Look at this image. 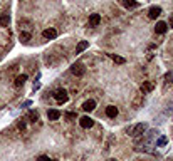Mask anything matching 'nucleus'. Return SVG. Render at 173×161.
<instances>
[{"label":"nucleus","instance_id":"nucleus-1","mask_svg":"<svg viewBox=\"0 0 173 161\" xmlns=\"http://www.w3.org/2000/svg\"><path fill=\"white\" fill-rule=\"evenodd\" d=\"M146 124L145 123H140V124H136V126H133L131 129H129V134L133 136V138H140V136H143V133L146 131Z\"/></svg>","mask_w":173,"mask_h":161},{"label":"nucleus","instance_id":"nucleus-2","mask_svg":"<svg viewBox=\"0 0 173 161\" xmlns=\"http://www.w3.org/2000/svg\"><path fill=\"white\" fill-rule=\"evenodd\" d=\"M71 72H73L74 76H77V77L84 76V74H86V67H84V64H81V62L73 64V66H71Z\"/></svg>","mask_w":173,"mask_h":161},{"label":"nucleus","instance_id":"nucleus-3","mask_svg":"<svg viewBox=\"0 0 173 161\" xmlns=\"http://www.w3.org/2000/svg\"><path fill=\"white\" fill-rule=\"evenodd\" d=\"M54 99H56L57 102H67V99H69V94H67L66 89H57V91L54 92Z\"/></svg>","mask_w":173,"mask_h":161},{"label":"nucleus","instance_id":"nucleus-4","mask_svg":"<svg viewBox=\"0 0 173 161\" xmlns=\"http://www.w3.org/2000/svg\"><path fill=\"white\" fill-rule=\"evenodd\" d=\"M79 124H81V128H84V129H89V128L94 126V121L89 116H82L81 119H79Z\"/></svg>","mask_w":173,"mask_h":161},{"label":"nucleus","instance_id":"nucleus-5","mask_svg":"<svg viewBox=\"0 0 173 161\" xmlns=\"http://www.w3.org/2000/svg\"><path fill=\"white\" fill-rule=\"evenodd\" d=\"M42 35H44L45 39H56L57 37V30L54 27H49V29H45V30L42 32Z\"/></svg>","mask_w":173,"mask_h":161},{"label":"nucleus","instance_id":"nucleus-6","mask_svg":"<svg viewBox=\"0 0 173 161\" xmlns=\"http://www.w3.org/2000/svg\"><path fill=\"white\" fill-rule=\"evenodd\" d=\"M61 116H62V114H61V111H57V109H49V111H47L49 121H57Z\"/></svg>","mask_w":173,"mask_h":161},{"label":"nucleus","instance_id":"nucleus-7","mask_svg":"<svg viewBox=\"0 0 173 161\" xmlns=\"http://www.w3.org/2000/svg\"><path fill=\"white\" fill-rule=\"evenodd\" d=\"M101 24V15L99 13H91V17H89V25L91 27H96Z\"/></svg>","mask_w":173,"mask_h":161},{"label":"nucleus","instance_id":"nucleus-8","mask_svg":"<svg viewBox=\"0 0 173 161\" xmlns=\"http://www.w3.org/2000/svg\"><path fill=\"white\" fill-rule=\"evenodd\" d=\"M148 15H150V19H156V17L161 15V9L160 7H151L148 10Z\"/></svg>","mask_w":173,"mask_h":161},{"label":"nucleus","instance_id":"nucleus-9","mask_svg":"<svg viewBox=\"0 0 173 161\" xmlns=\"http://www.w3.org/2000/svg\"><path fill=\"white\" fill-rule=\"evenodd\" d=\"M118 113H120V111H118L116 106H108V107H106V116H108V117H116Z\"/></svg>","mask_w":173,"mask_h":161},{"label":"nucleus","instance_id":"nucleus-10","mask_svg":"<svg viewBox=\"0 0 173 161\" xmlns=\"http://www.w3.org/2000/svg\"><path fill=\"white\" fill-rule=\"evenodd\" d=\"M96 107V102L92 101V99H89V101H86L84 104H82V109L86 111V113H91V111H94Z\"/></svg>","mask_w":173,"mask_h":161},{"label":"nucleus","instance_id":"nucleus-11","mask_svg":"<svg viewBox=\"0 0 173 161\" xmlns=\"http://www.w3.org/2000/svg\"><path fill=\"white\" fill-rule=\"evenodd\" d=\"M88 47H89V42L88 40H81L77 44V47H76V54H81L82 51H86Z\"/></svg>","mask_w":173,"mask_h":161},{"label":"nucleus","instance_id":"nucleus-12","mask_svg":"<svg viewBox=\"0 0 173 161\" xmlns=\"http://www.w3.org/2000/svg\"><path fill=\"white\" fill-rule=\"evenodd\" d=\"M167 22H158L156 27H155V30H156V34H165L167 32Z\"/></svg>","mask_w":173,"mask_h":161},{"label":"nucleus","instance_id":"nucleus-13","mask_svg":"<svg viewBox=\"0 0 173 161\" xmlns=\"http://www.w3.org/2000/svg\"><path fill=\"white\" fill-rule=\"evenodd\" d=\"M9 24H10L9 13H2V15H0V25L2 27H9Z\"/></svg>","mask_w":173,"mask_h":161},{"label":"nucleus","instance_id":"nucleus-14","mask_svg":"<svg viewBox=\"0 0 173 161\" xmlns=\"http://www.w3.org/2000/svg\"><path fill=\"white\" fill-rule=\"evenodd\" d=\"M123 5L126 9H135V7H138L140 3L136 2V0H123Z\"/></svg>","mask_w":173,"mask_h":161},{"label":"nucleus","instance_id":"nucleus-15","mask_svg":"<svg viewBox=\"0 0 173 161\" xmlns=\"http://www.w3.org/2000/svg\"><path fill=\"white\" fill-rule=\"evenodd\" d=\"M25 81H27V76H25V74H22V76H19V77L15 79V86H17V87H20V86L25 84Z\"/></svg>","mask_w":173,"mask_h":161},{"label":"nucleus","instance_id":"nucleus-16","mask_svg":"<svg viewBox=\"0 0 173 161\" xmlns=\"http://www.w3.org/2000/svg\"><path fill=\"white\" fill-rule=\"evenodd\" d=\"M19 39L22 42H29V40H30V34H29V32H25V30H22V32H20V35H19Z\"/></svg>","mask_w":173,"mask_h":161},{"label":"nucleus","instance_id":"nucleus-17","mask_svg":"<svg viewBox=\"0 0 173 161\" xmlns=\"http://www.w3.org/2000/svg\"><path fill=\"white\" fill-rule=\"evenodd\" d=\"M109 57H111V59H113V60H114V62H116V64H124V62H126V60L123 59V57L116 56V54H109Z\"/></svg>","mask_w":173,"mask_h":161},{"label":"nucleus","instance_id":"nucleus-18","mask_svg":"<svg viewBox=\"0 0 173 161\" xmlns=\"http://www.w3.org/2000/svg\"><path fill=\"white\" fill-rule=\"evenodd\" d=\"M141 91H143V94H145V92L153 91V84H151V82H145V84H143V87H141Z\"/></svg>","mask_w":173,"mask_h":161},{"label":"nucleus","instance_id":"nucleus-19","mask_svg":"<svg viewBox=\"0 0 173 161\" xmlns=\"http://www.w3.org/2000/svg\"><path fill=\"white\" fill-rule=\"evenodd\" d=\"M29 119H30L32 123L39 121V114H37V111H30V113H29Z\"/></svg>","mask_w":173,"mask_h":161},{"label":"nucleus","instance_id":"nucleus-20","mask_svg":"<svg viewBox=\"0 0 173 161\" xmlns=\"http://www.w3.org/2000/svg\"><path fill=\"white\" fill-rule=\"evenodd\" d=\"M17 126H19V129H25V119H19V123H17Z\"/></svg>","mask_w":173,"mask_h":161},{"label":"nucleus","instance_id":"nucleus-21","mask_svg":"<svg viewBox=\"0 0 173 161\" xmlns=\"http://www.w3.org/2000/svg\"><path fill=\"white\" fill-rule=\"evenodd\" d=\"M165 143H167V138H165V136H161V138L156 141V146H163Z\"/></svg>","mask_w":173,"mask_h":161},{"label":"nucleus","instance_id":"nucleus-22","mask_svg":"<svg viewBox=\"0 0 173 161\" xmlns=\"http://www.w3.org/2000/svg\"><path fill=\"white\" fill-rule=\"evenodd\" d=\"M37 161H52V159H50L49 156H44V155H42V156H39V158H37Z\"/></svg>","mask_w":173,"mask_h":161},{"label":"nucleus","instance_id":"nucleus-23","mask_svg":"<svg viewBox=\"0 0 173 161\" xmlns=\"http://www.w3.org/2000/svg\"><path fill=\"white\" fill-rule=\"evenodd\" d=\"M66 117H67V119H76V113H67Z\"/></svg>","mask_w":173,"mask_h":161},{"label":"nucleus","instance_id":"nucleus-24","mask_svg":"<svg viewBox=\"0 0 173 161\" xmlns=\"http://www.w3.org/2000/svg\"><path fill=\"white\" fill-rule=\"evenodd\" d=\"M165 77H167V81L173 82V72H168V74H167V76H165Z\"/></svg>","mask_w":173,"mask_h":161},{"label":"nucleus","instance_id":"nucleus-25","mask_svg":"<svg viewBox=\"0 0 173 161\" xmlns=\"http://www.w3.org/2000/svg\"><path fill=\"white\" fill-rule=\"evenodd\" d=\"M170 27H173V15L170 17Z\"/></svg>","mask_w":173,"mask_h":161}]
</instances>
